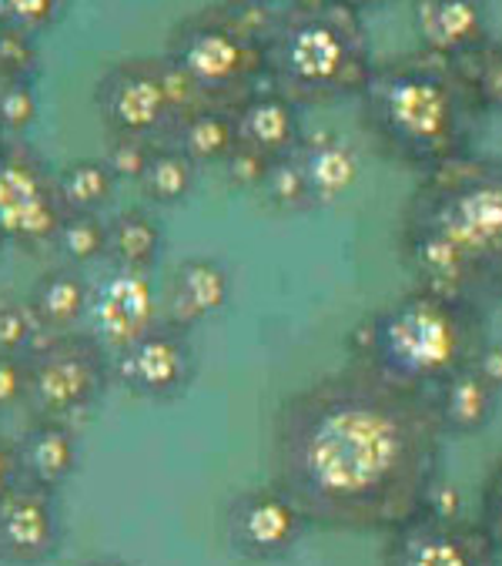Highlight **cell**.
Returning <instances> with one entry per match:
<instances>
[{
	"label": "cell",
	"instance_id": "cell-1",
	"mask_svg": "<svg viewBox=\"0 0 502 566\" xmlns=\"http://www.w3.org/2000/svg\"><path fill=\"white\" fill-rule=\"evenodd\" d=\"M442 457L432 396L355 366L289 392L272 419V483L325 533L389 536L412 523Z\"/></svg>",
	"mask_w": 502,
	"mask_h": 566
},
{
	"label": "cell",
	"instance_id": "cell-2",
	"mask_svg": "<svg viewBox=\"0 0 502 566\" xmlns=\"http://www.w3.org/2000/svg\"><path fill=\"white\" fill-rule=\"evenodd\" d=\"M399 259L419 289L475 308L502 302V158L426 171L399 218Z\"/></svg>",
	"mask_w": 502,
	"mask_h": 566
},
{
	"label": "cell",
	"instance_id": "cell-3",
	"mask_svg": "<svg viewBox=\"0 0 502 566\" xmlns=\"http://www.w3.org/2000/svg\"><path fill=\"white\" fill-rule=\"evenodd\" d=\"M358 118L386 158L426 175L472 155L485 111L462 64L412 51L375 64L358 94Z\"/></svg>",
	"mask_w": 502,
	"mask_h": 566
},
{
	"label": "cell",
	"instance_id": "cell-4",
	"mask_svg": "<svg viewBox=\"0 0 502 566\" xmlns=\"http://www.w3.org/2000/svg\"><path fill=\"white\" fill-rule=\"evenodd\" d=\"M485 338L482 308L416 285L365 312L345 335V353L348 366L375 379L432 396L472 369Z\"/></svg>",
	"mask_w": 502,
	"mask_h": 566
},
{
	"label": "cell",
	"instance_id": "cell-5",
	"mask_svg": "<svg viewBox=\"0 0 502 566\" xmlns=\"http://www.w3.org/2000/svg\"><path fill=\"white\" fill-rule=\"evenodd\" d=\"M265 57L269 87L299 107L358 101L375 71L362 18L338 4L285 8L265 24Z\"/></svg>",
	"mask_w": 502,
	"mask_h": 566
},
{
	"label": "cell",
	"instance_id": "cell-6",
	"mask_svg": "<svg viewBox=\"0 0 502 566\" xmlns=\"http://www.w3.org/2000/svg\"><path fill=\"white\" fill-rule=\"evenodd\" d=\"M165 61L195 104L234 107L269 84L265 24L228 4L201 8L171 28Z\"/></svg>",
	"mask_w": 502,
	"mask_h": 566
},
{
	"label": "cell",
	"instance_id": "cell-7",
	"mask_svg": "<svg viewBox=\"0 0 502 566\" xmlns=\"http://www.w3.org/2000/svg\"><path fill=\"white\" fill-rule=\"evenodd\" d=\"M94 107L111 138L168 145L178 122L198 104L161 54L124 57L111 64L94 84Z\"/></svg>",
	"mask_w": 502,
	"mask_h": 566
},
{
	"label": "cell",
	"instance_id": "cell-8",
	"mask_svg": "<svg viewBox=\"0 0 502 566\" xmlns=\"http://www.w3.org/2000/svg\"><path fill=\"white\" fill-rule=\"evenodd\" d=\"M111 379V353L87 332L57 335L28 359V402L31 419L74 422L91 412Z\"/></svg>",
	"mask_w": 502,
	"mask_h": 566
},
{
	"label": "cell",
	"instance_id": "cell-9",
	"mask_svg": "<svg viewBox=\"0 0 502 566\" xmlns=\"http://www.w3.org/2000/svg\"><path fill=\"white\" fill-rule=\"evenodd\" d=\"M67 218L57 195V171L21 138L0 155V239L28 255L54 252Z\"/></svg>",
	"mask_w": 502,
	"mask_h": 566
},
{
	"label": "cell",
	"instance_id": "cell-10",
	"mask_svg": "<svg viewBox=\"0 0 502 566\" xmlns=\"http://www.w3.org/2000/svg\"><path fill=\"white\" fill-rule=\"evenodd\" d=\"M305 513L275 483L234 493L221 513V533L231 556L244 563H282L308 533Z\"/></svg>",
	"mask_w": 502,
	"mask_h": 566
},
{
	"label": "cell",
	"instance_id": "cell-11",
	"mask_svg": "<svg viewBox=\"0 0 502 566\" xmlns=\"http://www.w3.org/2000/svg\"><path fill=\"white\" fill-rule=\"evenodd\" d=\"M111 379L142 402L168 406L185 399L198 379V349L191 332L161 318L138 343L111 356Z\"/></svg>",
	"mask_w": 502,
	"mask_h": 566
},
{
	"label": "cell",
	"instance_id": "cell-12",
	"mask_svg": "<svg viewBox=\"0 0 502 566\" xmlns=\"http://www.w3.org/2000/svg\"><path fill=\"white\" fill-rule=\"evenodd\" d=\"M158 322H161V289L155 285V272H132V269L107 265V272L97 282H91L84 332L111 356L138 343Z\"/></svg>",
	"mask_w": 502,
	"mask_h": 566
},
{
	"label": "cell",
	"instance_id": "cell-13",
	"mask_svg": "<svg viewBox=\"0 0 502 566\" xmlns=\"http://www.w3.org/2000/svg\"><path fill=\"white\" fill-rule=\"evenodd\" d=\"M383 566H502V553L472 520L416 516L386 536Z\"/></svg>",
	"mask_w": 502,
	"mask_h": 566
},
{
	"label": "cell",
	"instance_id": "cell-14",
	"mask_svg": "<svg viewBox=\"0 0 502 566\" xmlns=\"http://www.w3.org/2000/svg\"><path fill=\"white\" fill-rule=\"evenodd\" d=\"M64 546V513L57 493L28 483L0 496V559L14 566H44Z\"/></svg>",
	"mask_w": 502,
	"mask_h": 566
},
{
	"label": "cell",
	"instance_id": "cell-15",
	"mask_svg": "<svg viewBox=\"0 0 502 566\" xmlns=\"http://www.w3.org/2000/svg\"><path fill=\"white\" fill-rule=\"evenodd\" d=\"M419 51L466 64L492 41L489 0H412Z\"/></svg>",
	"mask_w": 502,
	"mask_h": 566
},
{
	"label": "cell",
	"instance_id": "cell-16",
	"mask_svg": "<svg viewBox=\"0 0 502 566\" xmlns=\"http://www.w3.org/2000/svg\"><path fill=\"white\" fill-rule=\"evenodd\" d=\"M231 269L221 259L188 255L171 269L161 289V318L185 332H195L231 305Z\"/></svg>",
	"mask_w": 502,
	"mask_h": 566
},
{
	"label": "cell",
	"instance_id": "cell-17",
	"mask_svg": "<svg viewBox=\"0 0 502 566\" xmlns=\"http://www.w3.org/2000/svg\"><path fill=\"white\" fill-rule=\"evenodd\" d=\"M231 115H234L238 148L269 165L292 158L299 145L305 142L302 107L269 84L251 97H244L241 104H234Z\"/></svg>",
	"mask_w": 502,
	"mask_h": 566
},
{
	"label": "cell",
	"instance_id": "cell-18",
	"mask_svg": "<svg viewBox=\"0 0 502 566\" xmlns=\"http://www.w3.org/2000/svg\"><path fill=\"white\" fill-rule=\"evenodd\" d=\"M18 460L21 483L44 493H61L81 467V436L71 422L31 419L18 439Z\"/></svg>",
	"mask_w": 502,
	"mask_h": 566
},
{
	"label": "cell",
	"instance_id": "cell-19",
	"mask_svg": "<svg viewBox=\"0 0 502 566\" xmlns=\"http://www.w3.org/2000/svg\"><path fill=\"white\" fill-rule=\"evenodd\" d=\"M295 161L312 188L315 208H328L342 201L362 178V155L338 132L305 135V142L295 151Z\"/></svg>",
	"mask_w": 502,
	"mask_h": 566
},
{
	"label": "cell",
	"instance_id": "cell-20",
	"mask_svg": "<svg viewBox=\"0 0 502 566\" xmlns=\"http://www.w3.org/2000/svg\"><path fill=\"white\" fill-rule=\"evenodd\" d=\"M28 302L38 315V325L48 338L84 332L91 305V279L74 265L48 269L28 292Z\"/></svg>",
	"mask_w": 502,
	"mask_h": 566
},
{
	"label": "cell",
	"instance_id": "cell-21",
	"mask_svg": "<svg viewBox=\"0 0 502 566\" xmlns=\"http://www.w3.org/2000/svg\"><path fill=\"white\" fill-rule=\"evenodd\" d=\"M499 402L502 396L475 369L452 376L442 389L432 392V406L446 439H469L482 432L495 419Z\"/></svg>",
	"mask_w": 502,
	"mask_h": 566
},
{
	"label": "cell",
	"instance_id": "cell-22",
	"mask_svg": "<svg viewBox=\"0 0 502 566\" xmlns=\"http://www.w3.org/2000/svg\"><path fill=\"white\" fill-rule=\"evenodd\" d=\"M165 255V224L148 208H124L107 218V265L155 272Z\"/></svg>",
	"mask_w": 502,
	"mask_h": 566
},
{
	"label": "cell",
	"instance_id": "cell-23",
	"mask_svg": "<svg viewBox=\"0 0 502 566\" xmlns=\"http://www.w3.org/2000/svg\"><path fill=\"white\" fill-rule=\"evenodd\" d=\"M168 145H175L198 168H221L238 151L231 107H211V104L191 107L188 115L178 122Z\"/></svg>",
	"mask_w": 502,
	"mask_h": 566
},
{
	"label": "cell",
	"instance_id": "cell-24",
	"mask_svg": "<svg viewBox=\"0 0 502 566\" xmlns=\"http://www.w3.org/2000/svg\"><path fill=\"white\" fill-rule=\"evenodd\" d=\"M117 178L104 158H77L57 171V195L67 214H104L117 195Z\"/></svg>",
	"mask_w": 502,
	"mask_h": 566
},
{
	"label": "cell",
	"instance_id": "cell-25",
	"mask_svg": "<svg viewBox=\"0 0 502 566\" xmlns=\"http://www.w3.org/2000/svg\"><path fill=\"white\" fill-rule=\"evenodd\" d=\"M198 175H201V168L191 158H185L175 145H158L151 151V161H148L138 188H142L148 205H155V208H178V205H185L195 195Z\"/></svg>",
	"mask_w": 502,
	"mask_h": 566
},
{
	"label": "cell",
	"instance_id": "cell-26",
	"mask_svg": "<svg viewBox=\"0 0 502 566\" xmlns=\"http://www.w3.org/2000/svg\"><path fill=\"white\" fill-rule=\"evenodd\" d=\"M54 252L64 265L84 269L94 262H107V218L104 214H67L54 239Z\"/></svg>",
	"mask_w": 502,
	"mask_h": 566
},
{
	"label": "cell",
	"instance_id": "cell-27",
	"mask_svg": "<svg viewBox=\"0 0 502 566\" xmlns=\"http://www.w3.org/2000/svg\"><path fill=\"white\" fill-rule=\"evenodd\" d=\"M44 343L48 335L38 325L31 302L18 295H0V356L31 359Z\"/></svg>",
	"mask_w": 502,
	"mask_h": 566
},
{
	"label": "cell",
	"instance_id": "cell-28",
	"mask_svg": "<svg viewBox=\"0 0 502 566\" xmlns=\"http://www.w3.org/2000/svg\"><path fill=\"white\" fill-rule=\"evenodd\" d=\"M259 195H262V201H265L272 211H279V214H308V211H315L312 188H308V181H305V175H302L295 155H292V158H282V161H275V165H269V175H265Z\"/></svg>",
	"mask_w": 502,
	"mask_h": 566
},
{
	"label": "cell",
	"instance_id": "cell-29",
	"mask_svg": "<svg viewBox=\"0 0 502 566\" xmlns=\"http://www.w3.org/2000/svg\"><path fill=\"white\" fill-rule=\"evenodd\" d=\"M71 0H0V31L41 38L61 24Z\"/></svg>",
	"mask_w": 502,
	"mask_h": 566
},
{
	"label": "cell",
	"instance_id": "cell-30",
	"mask_svg": "<svg viewBox=\"0 0 502 566\" xmlns=\"http://www.w3.org/2000/svg\"><path fill=\"white\" fill-rule=\"evenodd\" d=\"M466 77L475 91V101L485 115H502V41H489L466 64Z\"/></svg>",
	"mask_w": 502,
	"mask_h": 566
},
{
	"label": "cell",
	"instance_id": "cell-31",
	"mask_svg": "<svg viewBox=\"0 0 502 566\" xmlns=\"http://www.w3.org/2000/svg\"><path fill=\"white\" fill-rule=\"evenodd\" d=\"M38 122V91L34 81L0 84V128L11 142H21L28 128Z\"/></svg>",
	"mask_w": 502,
	"mask_h": 566
},
{
	"label": "cell",
	"instance_id": "cell-32",
	"mask_svg": "<svg viewBox=\"0 0 502 566\" xmlns=\"http://www.w3.org/2000/svg\"><path fill=\"white\" fill-rule=\"evenodd\" d=\"M38 71H41L38 41L14 31H0V84L34 81Z\"/></svg>",
	"mask_w": 502,
	"mask_h": 566
},
{
	"label": "cell",
	"instance_id": "cell-33",
	"mask_svg": "<svg viewBox=\"0 0 502 566\" xmlns=\"http://www.w3.org/2000/svg\"><path fill=\"white\" fill-rule=\"evenodd\" d=\"M155 148L158 145L138 142V138H111V145H107V151L101 158L107 161V168L114 171L117 181L138 185L142 175H145V168H148V161H151V151Z\"/></svg>",
	"mask_w": 502,
	"mask_h": 566
},
{
	"label": "cell",
	"instance_id": "cell-34",
	"mask_svg": "<svg viewBox=\"0 0 502 566\" xmlns=\"http://www.w3.org/2000/svg\"><path fill=\"white\" fill-rule=\"evenodd\" d=\"M482 533L492 539V546L502 553V452L492 460L485 480H482V493H479V520Z\"/></svg>",
	"mask_w": 502,
	"mask_h": 566
},
{
	"label": "cell",
	"instance_id": "cell-35",
	"mask_svg": "<svg viewBox=\"0 0 502 566\" xmlns=\"http://www.w3.org/2000/svg\"><path fill=\"white\" fill-rule=\"evenodd\" d=\"M422 516L429 520H442V523H456V520H466V500H462V490L442 473L429 496H426V506H422Z\"/></svg>",
	"mask_w": 502,
	"mask_h": 566
},
{
	"label": "cell",
	"instance_id": "cell-36",
	"mask_svg": "<svg viewBox=\"0 0 502 566\" xmlns=\"http://www.w3.org/2000/svg\"><path fill=\"white\" fill-rule=\"evenodd\" d=\"M221 171H224L228 188H234V191H259L262 181H265V175H269V161H262V158H255V155H248V151L238 148L221 165Z\"/></svg>",
	"mask_w": 502,
	"mask_h": 566
},
{
	"label": "cell",
	"instance_id": "cell-37",
	"mask_svg": "<svg viewBox=\"0 0 502 566\" xmlns=\"http://www.w3.org/2000/svg\"><path fill=\"white\" fill-rule=\"evenodd\" d=\"M28 402V359L0 356V416Z\"/></svg>",
	"mask_w": 502,
	"mask_h": 566
},
{
	"label": "cell",
	"instance_id": "cell-38",
	"mask_svg": "<svg viewBox=\"0 0 502 566\" xmlns=\"http://www.w3.org/2000/svg\"><path fill=\"white\" fill-rule=\"evenodd\" d=\"M472 369L502 396V343H495V338H485V346L479 349Z\"/></svg>",
	"mask_w": 502,
	"mask_h": 566
},
{
	"label": "cell",
	"instance_id": "cell-39",
	"mask_svg": "<svg viewBox=\"0 0 502 566\" xmlns=\"http://www.w3.org/2000/svg\"><path fill=\"white\" fill-rule=\"evenodd\" d=\"M21 486V460H18V439L0 436V496H8Z\"/></svg>",
	"mask_w": 502,
	"mask_h": 566
},
{
	"label": "cell",
	"instance_id": "cell-40",
	"mask_svg": "<svg viewBox=\"0 0 502 566\" xmlns=\"http://www.w3.org/2000/svg\"><path fill=\"white\" fill-rule=\"evenodd\" d=\"M332 4H338V8H345V11L362 18V14H372V11H383V8L396 4V0H332Z\"/></svg>",
	"mask_w": 502,
	"mask_h": 566
},
{
	"label": "cell",
	"instance_id": "cell-41",
	"mask_svg": "<svg viewBox=\"0 0 502 566\" xmlns=\"http://www.w3.org/2000/svg\"><path fill=\"white\" fill-rule=\"evenodd\" d=\"M224 4H228V8H238V11H251V14H255V11H265L269 4H275V0H224Z\"/></svg>",
	"mask_w": 502,
	"mask_h": 566
},
{
	"label": "cell",
	"instance_id": "cell-42",
	"mask_svg": "<svg viewBox=\"0 0 502 566\" xmlns=\"http://www.w3.org/2000/svg\"><path fill=\"white\" fill-rule=\"evenodd\" d=\"M84 566H132V563H124V559H91Z\"/></svg>",
	"mask_w": 502,
	"mask_h": 566
},
{
	"label": "cell",
	"instance_id": "cell-43",
	"mask_svg": "<svg viewBox=\"0 0 502 566\" xmlns=\"http://www.w3.org/2000/svg\"><path fill=\"white\" fill-rule=\"evenodd\" d=\"M8 145H11V138L4 135V128H0V155H4V148H8Z\"/></svg>",
	"mask_w": 502,
	"mask_h": 566
},
{
	"label": "cell",
	"instance_id": "cell-44",
	"mask_svg": "<svg viewBox=\"0 0 502 566\" xmlns=\"http://www.w3.org/2000/svg\"><path fill=\"white\" fill-rule=\"evenodd\" d=\"M0 249H4V239H0Z\"/></svg>",
	"mask_w": 502,
	"mask_h": 566
}]
</instances>
